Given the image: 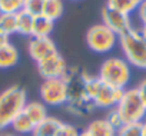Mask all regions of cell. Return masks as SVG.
<instances>
[{
    "instance_id": "1",
    "label": "cell",
    "mask_w": 146,
    "mask_h": 136,
    "mask_svg": "<svg viewBox=\"0 0 146 136\" xmlns=\"http://www.w3.org/2000/svg\"><path fill=\"white\" fill-rule=\"evenodd\" d=\"M26 103L27 93L20 85H12L0 92V132L10 127L16 116L23 112Z\"/></svg>"
},
{
    "instance_id": "2",
    "label": "cell",
    "mask_w": 146,
    "mask_h": 136,
    "mask_svg": "<svg viewBox=\"0 0 146 136\" xmlns=\"http://www.w3.org/2000/svg\"><path fill=\"white\" fill-rule=\"evenodd\" d=\"M86 95L93 102L95 107L109 110L117 106L123 90L112 88L103 83L98 76H93L86 72Z\"/></svg>"
},
{
    "instance_id": "3",
    "label": "cell",
    "mask_w": 146,
    "mask_h": 136,
    "mask_svg": "<svg viewBox=\"0 0 146 136\" xmlns=\"http://www.w3.org/2000/svg\"><path fill=\"white\" fill-rule=\"evenodd\" d=\"M119 44L125 54V60L137 69L146 70V39L139 29L132 27L125 34L119 36Z\"/></svg>"
},
{
    "instance_id": "4",
    "label": "cell",
    "mask_w": 146,
    "mask_h": 136,
    "mask_svg": "<svg viewBox=\"0 0 146 136\" xmlns=\"http://www.w3.org/2000/svg\"><path fill=\"white\" fill-rule=\"evenodd\" d=\"M130 76H132L130 64L125 59L116 56L103 60L98 75V78L103 83L120 90L126 89V86L130 82Z\"/></svg>"
},
{
    "instance_id": "5",
    "label": "cell",
    "mask_w": 146,
    "mask_h": 136,
    "mask_svg": "<svg viewBox=\"0 0 146 136\" xmlns=\"http://www.w3.org/2000/svg\"><path fill=\"white\" fill-rule=\"evenodd\" d=\"M117 113L122 117L123 125L126 123H140L146 120V106L139 96L136 88H129L123 90V95L116 106Z\"/></svg>"
},
{
    "instance_id": "6",
    "label": "cell",
    "mask_w": 146,
    "mask_h": 136,
    "mask_svg": "<svg viewBox=\"0 0 146 136\" xmlns=\"http://www.w3.org/2000/svg\"><path fill=\"white\" fill-rule=\"evenodd\" d=\"M86 43L92 52L103 54L115 49L116 43H119V36L113 33L109 27H106L103 23H98L89 27L86 33Z\"/></svg>"
},
{
    "instance_id": "7",
    "label": "cell",
    "mask_w": 146,
    "mask_h": 136,
    "mask_svg": "<svg viewBox=\"0 0 146 136\" xmlns=\"http://www.w3.org/2000/svg\"><path fill=\"white\" fill-rule=\"evenodd\" d=\"M40 99L46 106H63L67 103L69 92L67 83L63 78L54 79H44L40 85Z\"/></svg>"
},
{
    "instance_id": "8",
    "label": "cell",
    "mask_w": 146,
    "mask_h": 136,
    "mask_svg": "<svg viewBox=\"0 0 146 136\" xmlns=\"http://www.w3.org/2000/svg\"><path fill=\"white\" fill-rule=\"evenodd\" d=\"M102 23L117 36H122L132 29V20L129 15L113 10L108 6L102 9Z\"/></svg>"
},
{
    "instance_id": "9",
    "label": "cell",
    "mask_w": 146,
    "mask_h": 136,
    "mask_svg": "<svg viewBox=\"0 0 146 136\" xmlns=\"http://www.w3.org/2000/svg\"><path fill=\"white\" fill-rule=\"evenodd\" d=\"M37 64V72L44 79H54V78H63L69 64L66 63L64 57L57 52L56 54L36 63Z\"/></svg>"
},
{
    "instance_id": "10",
    "label": "cell",
    "mask_w": 146,
    "mask_h": 136,
    "mask_svg": "<svg viewBox=\"0 0 146 136\" xmlns=\"http://www.w3.org/2000/svg\"><path fill=\"white\" fill-rule=\"evenodd\" d=\"M29 56L36 62H42L53 54L57 53L56 43L50 37H30V42L27 44Z\"/></svg>"
},
{
    "instance_id": "11",
    "label": "cell",
    "mask_w": 146,
    "mask_h": 136,
    "mask_svg": "<svg viewBox=\"0 0 146 136\" xmlns=\"http://www.w3.org/2000/svg\"><path fill=\"white\" fill-rule=\"evenodd\" d=\"M66 106V110L73 115V116H76V117H89L93 110L96 109L93 102L89 99V98H83V99H76V100H67V103L64 105Z\"/></svg>"
},
{
    "instance_id": "12",
    "label": "cell",
    "mask_w": 146,
    "mask_h": 136,
    "mask_svg": "<svg viewBox=\"0 0 146 136\" xmlns=\"http://www.w3.org/2000/svg\"><path fill=\"white\" fill-rule=\"evenodd\" d=\"M19 63V50L12 42L0 44V69H9Z\"/></svg>"
},
{
    "instance_id": "13",
    "label": "cell",
    "mask_w": 146,
    "mask_h": 136,
    "mask_svg": "<svg viewBox=\"0 0 146 136\" xmlns=\"http://www.w3.org/2000/svg\"><path fill=\"white\" fill-rule=\"evenodd\" d=\"M23 112L27 115V117L33 122V125H39L40 122H43L49 115H47V106L42 102V100H32L27 102Z\"/></svg>"
},
{
    "instance_id": "14",
    "label": "cell",
    "mask_w": 146,
    "mask_h": 136,
    "mask_svg": "<svg viewBox=\"0 0 146 136\" xmlns=\"http://www.w3.org/2000/svg\"><path fill=\"white\" fill-rule=\"evenodd\" d=\"M89 136H116V129L103 117V119H95L92 120L86 130H85Z\"/></svg>"
},
{
    "instance_id": "15",
    "label": "cell",
    "mask_w": 146,
    "mask_h": 136,
    "mask_svg": "<svg viewBox=\"0 0 146 136\" xmlns=\"http://www.w3.org/2000/svg\"><path fill=\"white\" fill-rule=\"evenodd\" d=\"M33 23H35V16L25 12L23 9L16 13V33H19L22 36L32 37Z\"/></svg>"
},
{
    "instance_id": "16",
    "label": "cell",
    "mask_w": 146,
    "mask_h": 136,
    "mask_svg": "<svg viewBox=\"0 0 146 136\" xmlns=\"http://www.w3.org/2000/svg\"><path fill=\"white\" fill-rule=\"evenodd\" d=\"M60 123H62V120H59L57 117L47 116L43 122H40L39 125L35 126L32 136H54Z\"/></svg>"
},
{
    "instance_id": "17",
    "label": "cell",
    "mask_w": 146,
    "mask_h": 136,
    "mask_svg": "<svg viewBox=\"0 0 146 136\" xmlns=\"http://www.w3.org/2000/svg\"><path fill=\"white\" fill-rule=\"evenodd\" d=\"M54 29V22L44 17V16H36L33 23V32L32 37H50L52 32Z\"/></svg>"
},
{
    "instance_id": "18",
    "label": "cell",
    "mask_w": 146,
    "mask_h": 136,
    "mask_svg": "<svg viewBox=\"0 0 146 136\" xmlns=\"http://www.w3.org/2000/svg\"><path fill=\"white\" fill-rule=\"evenodd\" d=\"M63 10H64L63 0H44L43 9H42V16L56 22L57 19L62 17Z\"/></svg>"
},
{
    "instance_id": "19",
    "label": "cell",
    "mask_w": 146,
    "mask_h": 136,
    "mask_svg": "<svg viewBox=\"0 0 146 136\" xmlns=\"http://www.w3.org/2000/svg\"><path fill=\"white\" fill-rule=\"evenodd\" d=\"M12 130L17 135H32L35 130V125L33 122L27 117V115L25 112H22L20 115L16 116V119L12 122L10 125Z\"/></svg>"
},
{
    "instance_id": "20",
    "label": "cell",
    "mask_w": 146,
    "mask_h": 136,
    "mask_svg": "<svg viewBox=\"0 0 146 136\" xmlns=\"http://www.w3.org/2000/svg\"><path fill=\"white\" fill-rule=\"evenodd\" d=\"M140 2L142 0H106V6L130 16V13L137 10Z\"/></svg>"
},
{
    "instance_id": "21",
    "label": "cell",
    "mask_w": 146,
    "mask_h": 136,
    "mask_svg": "<svg viewBox=\"0 0 146 136\" xmlns=\"http://www.w3.org/2000/svg\"><path fill=\"white\" fill-rule=\"evenodd\" d=\"M145 122L140 123H126L120 126L116 132V136H143L145 133Z\"/></svg>"
},
{
    "instance_id": "22",
    "label": "cell",
    "mask_w": 146,
    "mask_h": 136,
    "mask_svg": "<svg viewBox=\"0 0 146 136\" xmlns=\"http://www.w3.org/2000/svg\"><path fill=\"white\" fill-rule=\"evenodd\" d=\"M0 29L9 36L15 34L16 33V15L13 13L0 15Z\"/></svg>"
},
{
    "instance_id": "23",
    "label": "cell",
    "mask_w": 146,
    "mask_h": 136,
    "mask_svg": "<svg viewBox=\"0 0 146 136\" xmlns=\"http://www.w3.org/2000/svg\"><path fill=\"white\" fill-rule=\"evenodd\" d=\"M25 0H0V15L3 13H13L16 15L23 9Z\"/></svg>"
},
{
    "instance_id": "24",
    "label": "cell",
    "mask_w": 146,
    "mask_h": 136,
    "mask_svg": "<svg viewBox=\"0 0 146 136\" xmlns=\"http://www.w3.org/2000/svg\"><path fill=\"white\" fill-rule=\"evenodd\" d=\"M43 2L44 0H25L23 3V10L30 13L32 16H40L42 9H43Z\"/></svg>"
},
{
    "instance_id": "25",
    "label": "cell",
    "mask_w": 146,
    "mask_h": 136,
    "mask_svg": "<svg viewBox=\"0 0 146 136\" xmlns=\"http://www.w3.org/2000/svg\"><path fill=\"white\" fill-rule=\"evenodd\" d=\"M80 135H82V132H80L75 125L62 122L54 136H80Z\"/></svg>"
},
{
    "instance_id": "26",
    "label": "cell",
    "mask_w": 146,
    "mask_h": 136,
    "mask_svg": "<svg viewBox=\"0 0 146 136\" xmlns=\"http://www.w3.org/2000/svg\"><path fill=\"white\" fill-rule=\"evenodd\" d=\"M105 119L117 130L120 126H123V122H122V117H120V115L117 113V110H116V107H113V109H109L108 110V113H106V116H105Z\"/></svg>"
},
{
    "instance_id": "27",
    "label": "cell",
    "mask_w": 146,
    "mask_h": 136,
    "mask_svg": "<svg viewBox=\"0 0 146 136\" xmlns=\"http://www.w3.org/2000/svg\"><path fill=\"white\" fill-rule=\"evenodd\" d=\"M136 13H137V17L142 22V25H146V0H142L140 2Z\"/></svg>"
},
{
    "instance_id": "28",
    "label": "cell",
    "mask_w": 146,
    "mask_h": 136,
    "mask_svg": "<svg viewBox=\"0 0 146 136\" xmlns=\"http://www.w3.org/2000/svg\"><path fill=\"white\" fill-rule=\"evenodd\" d=\"M136 90H137L139 96L142 98V100H143V103H145V106H146V78L139 82V85L136 86Z\"/></svg>"
},
{
    "instance_id": "29",
    "label": "cell",
    "mask_w": 146,
    "mask_h": 136,
    "mask_svg": "<svg viewBox=\"0 0 146 136\" xmlns=\"http://www.w3.org/2000/svg\"><path fill=\"white\" fill-rule=\"evenodd\" d=\"M7 42H10V36L6 34L2 29H0V44H5V43H7Z\"/></svg>"
},
{
    "instance_id": "30",
    "label": "cell",
    "mask_w": 146,
    "mask_h": 136,
    "mask_svg": "<svg viewBox=\"0 0 146 136\" xmlns=\"http://www.w3.org/2000/svg\"><path fill=\"white\" fill-rule=\"evenodd\" d=\"M139 32H140V34L146 39V25H142V27L139 29Z\"/></svg>"
},
{
    "instance_id": "31",
    "label": "cell",
    "mask_w": 146,
    "mask_h": 136,
    "mask_svg": "<svg viewBox=\"0 0 146 136\" xmlns=\"http://www.w3.org/2000/svg\"><path fill=\"white\" fill-rule=\"evenodd\" d=\"M0 136H17V135H12V133H2Z\"/></svg>"
},
{
    "instance_id": "32",
    "label": "cell",
    "mask_w": 146,
    "mask_h": 136,
    "mask_svg": "<svg viewBox=\"0 0 146 136\" xmlns=\"http://www.w3.org/2000/svg\"><path fill=\"white\" fill-rule=\"evenodd\" d=\"M80 136H89V135H88L86 132H82V135H80Z\"/></svg>"
},
{
    "instance_id": "33",
    "label": "cell",
    "mask_w": 146,
    "mask_h": 136,
    "mask_svg": "<svg viewBox=\"0 0 146 136\" xmlns=\"http://www.w3.org/2000/svg\"><path fill=\"white\" fill-rule=\"evenodd\" d=\"M146 125V123H145ZM143 136H146V126H145V133H143Z\"/></svg>"
},
{
    "instance_id": "34",
    "label": "cell",
    "mask_w": 146,
    "mask_h": 136,
    "mask_svg": "<svg viewBox=\"0 0 146 136\" xmlns=\"http://www.w3.org/2000/svg\"><path fill=\"white\" fill-rule=\"evenodd\" d=\"M73 2H76V0H73Z\"/></svg>"
},
{
    "instance_id": "35",
    "label": "cell",
    "mask_w": 146,
    "mask_h": 136,
    "mask_svg": "<svg viewBox=\"0 0 146 136\" xmlns=\"http://www.w3.org/2000/svg\"><path fill=\"white\" fill-rule=\"evenodd\" d=\"M145 123H146V120H145Z\"/></svg>"
}]
</instances>
